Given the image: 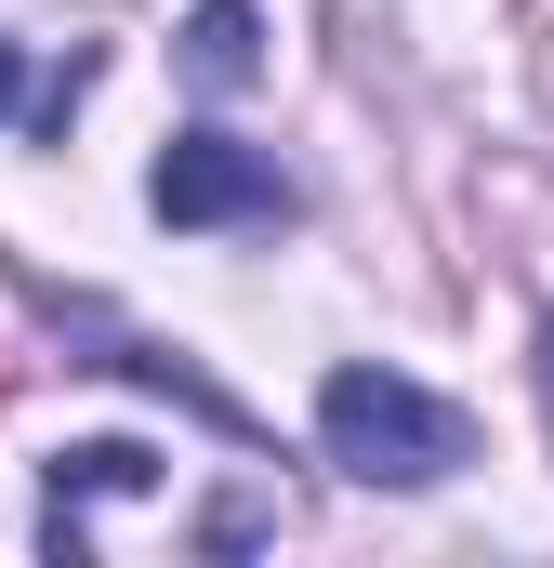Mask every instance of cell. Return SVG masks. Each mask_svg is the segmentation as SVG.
I'll return each mask as SVG.
<instances>
[{
    "label": "cell",
    "mask_w": 554,
    "mask_h": 568,
    "mask_svg": "<svg viewBox=\"0 0 554 568\" xmlns=\"http://www.w3.org/2000/svg\"><path fill=\"white\" fill-rule=\"evenodd\" d=\"M542 384H554V317H542Z\"/></svg>",
    "instance_id": "cell-6"
},
{
    "label": "cell",
    "mask_w": 554,
    "mask_h": 568,
    "mask_svg": "<svg viewBox=\"0 0 554 568\" xmlns=\"http://www.w3.org/2000/svg\"><path fill=\"white\" fill-rule=\"evenodd\" d=\"M317 449L357 476V489H435L449 463H462V410L449 397H422L410 371H330L317 384Z\"/></svg>",
    "instance_id": "cell-1"
},
{
    "label": "cell",
    "mask_w": 554,
    "mask_h": 568,
    "mask_svg": "<svg viewBox=\"0 0 554 568\" xmlns=\"http://www.w3.org/2000/svg\"><path fill=\"white\" fill-rule=\"evenodd\" d=\"M145 199H158V225H290L277 159H252V145H225V133H172L158 172H145Z\"/></svg>",
    "instance_id": "cell-2"
},
{
    "label": "cell",
    "mask_w": 554,
    "mask_h": 568,
    "mask_svg": "<svg viewBox=\"0 0 554 568\" xmlns=\"http://www.w3.org/2000/svg\"><path fill=\"white\" fill-rule=\"evenodd\" d=\"M13 106H27V67H13V40H0V120H13Z\"/></svg>",
    "instance_id": "cell-5"
},
{
    "label": "cell",
    "mask_w": 554,
    "mask_h": 568,
    "mask_svg": "<svg viewBox=\"0 0 554 568\" xmlns=\"http://www.w3.org/2000/svg\"><path fill=\"white\" fill-rule=\"evenodd\" d=\"M185 80L198 93H252L265 80V13L252 0H198L185 13Z\"/></svg>",
    "instance_id": "cell-4"
},
{
    "label": "cell",
    "mask_w": 554,
    "mask_h": 568,
    "mask_svg": "<svg viewBox=\"0 0 554 568\" xmlns=\"http://www.w3.org/2000/svg\"><path fill=\"white\" fill-rule=\"evenodd\" d=\"M120 489H158V449H133V436H93V449H66L53 463V556H93V503H120Z\"/></svg>",
    "instance_id": "cell-3"
}]
</instances>
